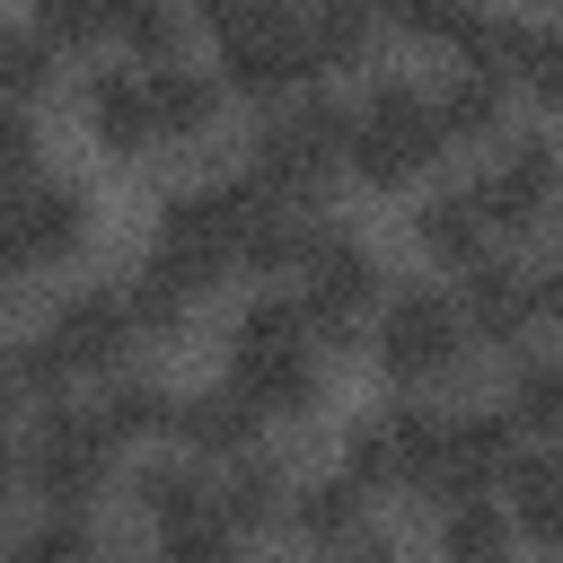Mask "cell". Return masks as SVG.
Segmentation results:
<instances>
[{
	"mask_svg": "<svg viewBox=\"0 0 563 563\" xmlns=\"http://www.w3.org/2000/svg\"><path fill=\"white\" fill-rule=\"evenodd\" d=\"M229 387L264 413V422H299L317 413L325 396V369H317V334L299 317L290 290H255L229 325Z\"/></svg>",
	"mask_w": 563,
	"mask_h": 563,
	"instance_id": "6da1fadb",
	"label": "cell"
},
{
	"mask_svg": "<svg viewBox=\"0 0 563 563\" xmlns=\"http://www.w3.org/2000/svg\"><path fill=\"white\" fill-rule=\"evenodd\" d=\"M246 220H255V176H194L158 202L150 220V264L176 273L194 299L229 273H246Z\"/></svg>",
	"mask_w": 563,
	"mask_h": 563,
	"instance_id": "7a4b0ae2",
	"label": "cell"
},
{
	"mask_svg": "<svg viewBox=\"0 0 563 563\" xmlns=\"http://www.w3.org/2000/svg\"><path fill=\"white\" fill-rule=\"evenodd\" d=\"M246 176L264 185V194H282V202H325L343 176H352V114L343 106H325V97H282V106H264V123H255V158H246Z\"/></svg>",
	"mask_w": 563,
	"mask_h": 563,
	"instance_id": "3957f363",
	"label": "cell"
},
{
	"mask_svg": "<svg viewBox=\"0 0 563 563\" xmlns=\"http://www.w3.org/2000/svg\"><path fill=\"white\" fill-rule=\"evenodd\" d=\"M202 26H211V53H220V79L238 97L282 106V97H299L317 79L299 0H202Z\"/></svg>",
	"mask_w": 563,
	"mask_h": 563,
	"instance_id": "277c9868",
	"label": "cell"
},
{
	"mask_svg": "<svg viewBox=\"0 0 563 563\" xmlns=\"http://www.w3.org/2000/svg\"><path fill=\"white\" fill-rule=\"evenodd\" d=\"M440 150H449V132H440V97L422 79H369L361 88V106H352V176L369 194H405Z\"/></svg>",
	"mask_w": 563,
	"mask_h": 563,
	"instance_id": "5b68a950",
	"label": "cell"
},
{
	"mask_svg": "<svg viewBox=\"0 0 563 563\" xmlns=\"http://www.w3.org/2000/svg\"><path fill=\"white\" fill-rule=\"evenodd\" d=\"M132 308H123V290H106V282H79V290H62L53 308H44V325L26 334V369H35V396H53V387H70V378H114L123 369V352H132Z\"/></svg>",
	"mask_w": 563,
	"mask_h": 563,
	"instance_id": "8992f818",
	"label": "cell"
},
{
	"mask_svg": "<svg viewBox=\"0 0 563 563\" xmlns=\"http://www.w3.org/2000/svg\"><path fill=\"white\" fill-rule=\"evenodd\" d=\"M369 343H378V369H387L396 387H440V378H457L466 352H475V334H466V317H457V290H431V282L387 290Z\"/></svg>",
	"mask_w": 563,
	"mask_h": 563,
	"instance_id": "52a82bcc",
	"label": "cell"
},
{
	"mask_svg": "<svg viewBox=\"0 0 563 563\" xmlns=\"http://www.w3.org/2000/svg\"><path fill=\"white\" fill-rule=\"evenodd\" d=\"M114 457H123V440L106 431L97 405H44L35 431H26V484H35L53 510H79V501L114 475Z\"/></svg>",
	"mask_w": 563,
	"mask_h": 563,
	"instance_id": "ba28073f",
	"label": "cell"
},
{
	"mask_svg": "<svg viewBox=\"0 0 563 563\" xmlns=\"http://www.w3.org/2000/svg\"><path fill=\"white\" fill-rule=\"evenodd\" d=\"M440 449H449V413H431L422 396L413 405H387V413H361L352 440H343V475H361L369 493H431L440 475Z\"/></svg>",
	"mask_w": 563,
	"mask_h": 563,
	"instance_id": "9c48e42d",
	"label": "cell"
},
{
	"mask_svg": "<svg viewBox=\"0 0 563 563\" xmlns=\"http://www.w3.org/2000/svg\"><path fill=\"white\" fill-rule=\"evenodd\" d=\"M79 238H88V185H70V176H26V185L0 194V282L70 264Z\"/></svg>",
	"mask_w": 563,
	"mask_h": 563,
	"instance_id": "30bf717a",
	"label": "cell"
},
{
	"mask_svg": "<svg viewBox=\"0 0 563 563\" xmlns=\"http://www.w3.org/2000/svg\"><path fill=\"white\" fill-rule=\"evenodd\" d=\"M378 282H387V273H378V255H369L352 229H325V238L308 246V264L290 273V299H299V317H308V334H317V343H352V325L387 299Z\"/></svg>",
	"mask_w": 563,
	"mask_h": 563,
	"instance_id": "8fae6325",
	"label": "cell"
},
{
	"mask_svg": "<svg viewBox=\"0 0 563 563\" xmlns=\"http://www.w3.org/2000/svg\"><path fill=\"white\" fill-rule=\"evenodd\" d=\"M475 202H484L493 238H528V229H545V220L563 211V141H545V132L501 141L493 167L475 176Z\"/></svg>",
	"mask_w": 563,
	"mask_h": 563,
	"instance_id": "7c38bea8",
	"label": "cell"
},
{
	"mask_svg": "<svg viewBox=\"0 0 563 563\" xmlns=\"http://www.w3.org/2000/svg\"><path fill=\"white\" fill-rule=\"evenodd\" d=\"M457 317H466V334H475V343H501V352H510V343H528V334L545 325V317H537V273H528V264H510V255L493 246L484 264H466V273H457Z\"/></svg>",
	"mask_w": 563,
	"mask_h": 563,
	"instance_id": "4fadbf2b",
	"label": "cell"
},
{
	"mask_svg": "<svg viewBox=\"0 0 563 563\" xmlns=\"http://www.w3.org/2000/svg\"><path fill=\"white\" fill-rule=\"evenodd\" d=\"M79 123L106 158H141L158 150V123H150V70L141 62H106L79 79Z\"/></svg>",
	"mask_w": 563,
	"mask_h": 563,
	"instance_id": "5bb4252c",
	"label": "cell"
},
{
	"mask_svg": "<svg viewBox=\"0 0 563 563\" xmlns=\"http://www.w3.org/2000/svg\"><path fill=\"white\" fill-rule=\"evenodd\" d=\"M519 466V422L510 413H449V449H440V475H431V501H475L493 493L501 475Z\"/></svg>",
	"mask_w": 563,
	"mask_h": 563,
	"instance_id": "9a60e30c",
	"label": "cell"
},
{
	"mask_svg": "<svg viewBox=\"0 0 563 563\" xmlns=\"http://www.w3.org/2000/svg\"><path fill=\"white\" fill-rule=\"evenodd\" d=\"M255 431H264V413L220 378V387H194V396H176V422H167V440L185 449V457H246L255 449Z\"/></svg>",
	"mask_w": 563,
	"mask_h": 563,
	"instance_id": "2e32d148",
	"label": "cell"
},
{
	"mask_svg": "<svg viewBox=\"0 0 563 563\" xmlns=\"http://www.w3.org/2000/svg\"><path fill=\"white\" fill-rule=\"evenodd\" d=\"M413 246H422L431 264H449V273L484 264V255H493V220H484L475 185H440V194H422V211H413Z\"/></svg>",
	"mask_w": 563,
	"mask_h": 563,
	"instance_id": "e0dca14e",
	"label": "cell"
},
{
	"mask_svg": "<svg viewBox=\"0 0 563 563\" xmlns=\"http://www.w3.org/2000/svg\"><path fill=\"white\" fill-rule=\"evenodd\" d=\"M361 510H369V484L334 466V475H308V484H290V519H282V528H290L299 545L334 554V545H352V537H361Z\"/></svg>",
	"mask_w": 563,
	"mask_h": 563,
	"instance_id": "ac0fdd59",
	"label": "cell"
},
{
	"mask_svg": "<svg viewBox=\"0 0 563 563\" xmlns=\"http://www.w3.org/2000/svg\"><path fill=\"white\" fill-rule=\"evenodd\" d=\"M220 97H229L220 70L158 62V70H150V123H158V150H167V141H202V132L220 123Z\"/></svg>",
	"mask_w": 563,
	"mask_h": 563,
	"instance_id": "d6986e66",
	"label": "cell"
},
{
	"mask_svg": "<svg viewBox=\"0 0 563 563\" xmlns=\"http://www.w3.org/2000/svg\"><path fill=\"white\" fill-rule=\"evenodd\" d=\"M238 554H246V528L229 519L220 475H211V493H194L185 510L158 519V563H238Z\"/></svg>",
	"mask_w": 563,
	"mask_h": 563,
	"instance_id": "ffe728a7",
	"label": "cell"
},
{
	"mask_svg": "<svg viewBox=\"0 0 563 563\" xmlns=\"http://www.w3.org/2000/svg\"><path fill=\"white\" fill-rule=\"evenodd\" d=\"M501 493H510V528L563 554V449H519Z\"/></svg>",
	"mask_w": 563,
	"mask_h": 563,
	"instance_id": "44dd1931",
	"label": "cell"
},
{
	"mask_svg": "<svg viewBox=\"0 0 563 563\" xmlns=\"http://www.w3.org/2000/svg\"><path fill=\"white\" fill-rule=\"evenodd\" d=\"M299 26H308V53H317V79L325 70H361L369 44H378V9L369 0H299Z\"/></svg>",
	"mask_w": 563,
	"mask_h": 563,
	"instance_id": "7402d4cb",
	"label": "cell"
},
{
	"mask_svg": "<svg viewBox=\"0 0 563 563\" xmlns=\"http://www.w3.org/2000/svg\"><path fill=\"white\" fill-rule=\"evenodd\" d=\"M220 501H229V519H238L246 537H255V528H282V519H290V466L264 457V449H246V457H229Z\"/></svg>",
	"mask_w": 563,
	"mask_h": 563,
	"instance_id": "603a6c76",
	"label": "cell"
},
{
	"mask_svg": "<svg viewBox=\"0 0 563 563\" xmlns=\"http://www.w3.org/2000/svg\"><path fill=\"white\" fill-rule=\"evenodd\" d=\"M431 97H440V132L449 141H501V123H510V88L493 70H449Z\"/></svg>",
	"mask_w": 563,
	"mask_h": 563,
	"instance_id": "cb8c5ba5",
	"label": "cell"
},
{
	"mask_svg": "<svg viewBox=\"0 0 563 563\" xmlns=\"http://www.w3.org/2000/svg\"><path fill=\"white\" fill-rule=\"evenodd\" d=\"M510 510H493V493L449 501L440 510V563H510Z\"/></svg>",
	"mask_w": 563,
	"mask_h": 563,
	"instance_id": "d4e9b609",
	"label": "cell"
},
{
	"mask_svg": "<svg viewBox=\"0 0 563 563\" xmlns=\"http://www.w3.org/2000/svg\"><path fill=\"white\" fill-rule=\"evenodd\" d=\"M501 413H510L519 431H537L545 449H563V361H554V352H528V361L510 369Z\"/></svg>",
	"mask_w": 563,
	"mask_h": 563,
	"instance_id": "484cf974",
	"label": "cell"
},
{
	"mask_svg": "<svg viewBox=\"0 0 563 563\" xmlns=\"http://www.w3.org/2000/svg\"><path fill=\"white\" fill-rule=\"evenodd\" d=\"M53 53H97V44H114V26H123V0H35V18H26Z\"/></svg>",
	"mask_w": 563,
	"mask_h": 563,
	"instance_id": "4316f807",
	"label": "cell"
},
{
	"mask_svg": "<svg viewBox=\"0 0 563 563\" xmlns=\"http://www.w3.org/2000/svg\"><path fill=\"white\" fill-rule=\"evenodd\" d=\"M97 413H106V431H114V440H150V431H167V422H176V396H167L158 378L114 369V378H106V396H97Z\"/></svg>",
	"mask_w": 563,
	"mask_h": 563,
	"instance_id": "83f0119b",
	"label": "cell"
},
{
	"mask_svg": "<svg viewBox=\"0 0 563 563\" xmlns=\"http://www.w3.org/2000/svg\"><path fill=\"white\" fill-rule=\"evenodd\" d=\"M9 563H106L88 510H44L26 537H9Z\"/></svg>",
	"mask_w": 563,
	"mask_h": 563,
	"instance_id": "f1b7e54d",
	"label": "cell"
},
{
	"mask_svg": "<svg viewBox=\"0 0 563 563\" xmlns=\"http://www.w3.org/2000/svg\"><path fill=\"white\" fill-rule=\"evenodd\" d=\"M53 70H62V53L35 35V26H0V106H35L44 88H53Z\"/></svg>",
	"mask_w": 563,
	"mask_h": 563,
	"instance_id": "f546056e",
	"label": "cell"
},
{
	"mask_svg": "<svg viewBox=\"0 0 563 563\" xmlns=\"http://www.w3.org/2000/svg\"><path fill=\"white\" fill-rule=\"evenodd\" d=\"M194 493H211V475H202L194 457H141V466H132V501L150 510V528H158L167 510H185Z\"/></svg>",
	"mask_w": 563,
	"mask_h": 563,
	"instance_id": "4dcf8cb0",
	"label": "cell"
},
{
	"mask_svg": "<svg viewBox=\"0 0 563 563\" xmlns=\"http://www.w3.org/2000/svg\"><path fill=\"white\" fill-rule=\"evenodd\" d=\"M176 35H185V26H176V9H167V0H123V26H114V44H123L141 70H158V62H185V53H176Z\"/></svg>",
	"mask_w": 563,
	"mask_h": 563,
	"instance_id": "1f68e13d",
	"label": "cell"
},
{
	"mask_svg": "<svg viewBox=\"0 0 563 563\" xmlns=\"http://www.w3.org/2000/svg\"><path fill=\"white\" fill-rule=\"evenodd\" d=\"M369 9H378V26H396V35L457 44V26H466V9H475V0H369Z\"/></svg>",
	"mask_w": 563,
	"mask_h": 563,
	"instance_id": "d6a6232c",
	"label": "cell"
},
{
	"mask_svg": "<svg viewBox=\"0 0 563 563\" xmlns=\"http://www.w3.org/2000/svg\"><path fill=\"white\" fill-rule=\"evenodd\" d=\"M26 176H44V167H35V123H26L18 106H0V194L26 185Z\"/></svg>",
	"mask_w": 563,
	"mask_h": 563,
	"instance_id": "836d02e7",
	"label": "cell"
},
{
	"mask_svg": "<svg viewBox=\"0 0 563 563\" xmlns=\"http://www.w3.org/2000/svg\"><path fill=\"white\" fill-rule=\"evenodd\" d=\"M26 396H35V369H26V334H18V343L0 334V422H9Z\"/></svg>",
	"mask_w": 563,
	"mask_h": 563,
	"instance_id": "e575fe53",
	"label": "cell"
},
{
	"mask_svg": "<svg viewBox=\"0 0 563 563\" xmlns=\"http://www.w3.org/2000/svg\"><path fill=\"white\" fill-rule=\"evenodd\" d=\"M528 273H537V317H545V325H563V246H554L545 264H528Z\"/></svg>",
	"mask_w": 563,
	"mask_h": 563,
	"instance_id": "d590c367",
	"label": "cell"
},
{
	"mask_svg": "<svg viewBox=\"0 0 563 563\" xmlns=\"http://www.w3.org/2000/svg\"><path fill=\"white\" fill-rule=\"evenodd\" d=\"M317 563H396L378 537H352V545H334V554H317Z\"/></svg>",
	"mask_w": 563,
	"mask_h": 563,
	"instance_id": "8d00e7d4",
	"label": "cell"
},
{
	"mask_svg": "<svg viewBox=\"0 0 563 563\" xmlns=\"http://www.w3.org/2000/svg\"><path fill=\"white\" fill-rule=\"evenodd\" d=\"M18 475H26V449H18V440H9V422H0V493H9Z\"/></svg>",
	"mask_w": 563,
	"mask_h": 563,
	"instance_id": "74e56055",
	"label": "cell"
},
{
	"mask_svg": "<svg viewBox=\"0 0 563 563\" xmlns=\"http://www.w3.org/2000/svg\"><path fill=\"white\" fill-rule=\"evenodd\" d=\"M0 563H9V545H0Z\"/></svg>",
	"mask_w": 563,
	"mask_h": 563,
	"instance_id": "f35d334b",
	"label": "cell"
},
{
	"mask_svg": "<svg viewBox=\"0 0 563 563\" xmlns=\"http://www.w3.org/2000/svg\"><path fill=\"white\" fill-rule=\"evenodd\" d=\"M150 563H158V554H150Z\"/></svg>",
	"mask_w": 563,
	"mask_h": 563,
	"instance_id": "ab89813d",
	"label": "cell"
}]
</instances>
